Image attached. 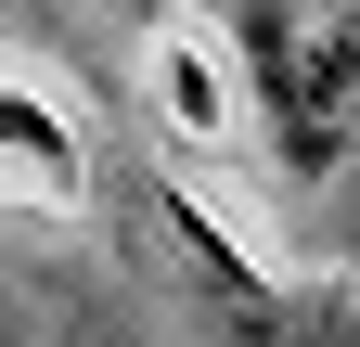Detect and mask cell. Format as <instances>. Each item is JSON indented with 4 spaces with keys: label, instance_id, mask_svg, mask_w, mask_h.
<instances>
[{
    "label": "cell",
    "instance_id": "1",
    "mask_svg": "<svg viewBox=\"0 0 360 347\" xmlns=\"http://www.w3.org/2000/svg\"><path fill=\"white\" fill-rule=\"evenodd\" d=\"M219 26H232V65L257 77L270 155L322 181L360 142V0H219Z\"/></svg>",
    "mask_w": 360,
    "mask_h": 347
},
{
    "label": "cell",
    "instance_id": "2",
    "mask_svg": "<svg viewBox=\"0 0 360 347\" xmlns=\"http://www.w3.org/2000/svg\"><path fill=\"white\" fill-rule=\"evenodd\" d=\"M0 155H13V167H39L52 193H77V129L39 103V91H0Z\"/></svg>",
    "mask_w": 360,
    "mask_h": 347
},
{
    "label": "cell",
    "instance_id": "3",
    "mask_svg": "<svg viewBox=\"0 0 360 347\" xmlns=\"http://www.w3.org/2000/svg\"><path fill=\"white\" fill-rule=\"evenodd\" d=\"M155 77H167V129H193V142H219V129H232V116H219V77H206V39H155Z\"/></svg>",
    "mask_w": 360,
    "mask_h": 347
},
{
    "label": "cell",
    "instance_id": "4",
    "mask_svg": "<svg viewBox=\"0 0 360 347\" xmlns=\"http://www.w3.org/2000/svg\"><path fill=\"white\" fill-rule=\"evenodd\" d=\"M347 347H360V322H347Z\"/></svg>",
    "mask_w": 360,
    "mask_h": 347
}]
</instances>
